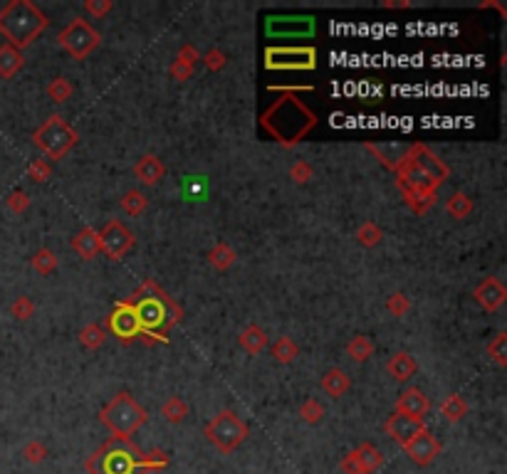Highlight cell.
Listing matches in <instances>:
<instances>
[{
  "instance_id": "obj_1",
  "label": "cell",
  "mask_w": 507,
  "mask_h": 474,
  "mask_svg": "<svg viewBox=\"0 0 507 474\" xmlns=\"http://www.w3.org/2000/svg\"><path fill=\"white\" fill-rule=\"evenodd\" d=\"M317 114L307 107L297 95H282L262 112L260 126L277 139L282 146L299 144L314 126H317Z\"/></svg>"
},
{
  "instance_id": "obj_2",
  "label": "cell",
  "mask_w": 507,
  "mask_h": 474,
  "mask_svg": "<svg viewBox=\"0 0 507 474\" xmlns=\"http://www.w3.org/2000/svg\"><path fill=\"white\" fill-rule=\"evenodd\" d=\"M48 28V15L33 0H13L0 8V35L8 45L23 50Z\"/></svg>"
},
{
  "instance_id": "obj_3",
  "label": "cell",
  "mask_w": 507,
  "mask_h": 474,
  "mask_svg": "<svg viewBox=\"0 0 507 474\" xmlns=\"http://www.w3.org/2000/svg\"><path fill=\"white\" fill-rule=\"evenodd\" d=\"M142 455L144 452L132 440L112 437L87 457L85 470L90 474H144Z\"/></svg>"
},
{
  "instance_id": "obj_4",
  "label": "cell",
  "mask_w": 507,
  "mask_h": 474,
  "mask_svg": "<svg viewBox=\"0 0 507 474\" xmlns=\"http://www.w3.org/2000/svg\"><path fill=\"white\" fill-rule=\"evenodd\" d=\"M100 420L105 423V427L114 437L129 440L139 427L146 423V410H144L129 393H119V395H114L105 408H102Z\"/></svg>"
},
{
  "instance_id": "obj_5",
  "label": "cell",
  "mask_w": 507,
  "mask_h": 474,
  "mask_svg": "<svg viewBox=\"0 0 507 474\" xmlns=\"http://www.w3.org/2000/svg\"><path fill=\"white\" fill-rule=\"evenodd\" d=\"M77 141H80V134H77L60 114H53V117L33 134V144L53 161L65 158V156L75 149Z\"/></svg>"
},
{
  "instance_id": "obj_6",
  "label": "cell",
  "mask_w": 507,
  "mask_h": 474,
  "mask_svg": "<svg viewBox=\"0 0 507 474\" xmlns=\"http://www.w3.org/2000/svg\"><path fill=\"white\" fill-rule=\"evenodd\" d=\"M129 301H134V306H137V316H139V324H142V331L154 333V336H159L161 341H166L161 333L176 324V321L171 319V309L178 311V306L174 304V299L166 294H161V296H139V299H129Z\"/></svg>"
},
{
  "instance_id": "obj_7",
  "label": "cell",
  "mask_w": 507,
  "mask_h": 474,
  "mask_svg": "<svg viewBox=\"0 0 507 474\" xmlns=\"http://www.w3.org/2000/svg\"><path fill=\"white\" fill-rule=\"evenodd\" d=\"M206 437H208V442L218 452L230 455V452H235L238 447L245 442L247 425L242 423L233 410H223V413H218L208 425H206Z\"/></svg>"
},
{
  "instance_id": "obj_8",
  "label": "cell",
  "mask_w": 507,
  "mask_h": 474,
  "mask_svg": "<svg viewBox=\"0 0 507 474\" xmlns=\"http://www.w3.org/2000/svg\"><path fill=\"white\" fill-rule=\"evenodd\" d=\"M57 43H60V48L65 52H70L75 60H85L87 55H92L102 45V35L85 18H75L57 35Z\"/></svg>"
},
{
  "instance_id": "obj_9",
  "label": "cell",
  "mask_w": 507,
  "mask_h": 474,
  "mask_svg": "<svg viewBox=\"0 0 507 474\" xmlns=\"http://www.w3.org/2000/svg\"><path fill=\"white\" fill-rule=\"evenodd\" d=\"M265 67L275 72H307L317 67L314 48H267Z\"/></svg>"
},
{
  "instance_id": "obj_10",
  "label": "cell",
  "mask_w": 507,
  "mask_h": 474,
  "mask_svg": "<svg viewBox=\"0 0 507 474\" xmlns=\"http://www.w3.org/2000/svg\"><path fill=\"white\" fill-rule=\"evenodd\" d=\"M384 465V455L374 442H361L339 462L341 474H374Z\"/></svg>"
},
{
  "instance_id": "obj_11",
  "label": "cell",
  "mask_w": 507,
  "mask_h": 474,
  "mask_svg": "<svg viewBox=\"0 0 507 474\" xmlns=\"http://www.w3.org/2000/svg\"><path fill=\"white\" fill-rule=\"evenodd\" d=\"M265 33L270 38H312L314 18L309 15H272L265 20Z\"/></svg>"
},
{
  "instance_id": "obj_12",
  "label": "cell",
  "mask_w": 507,
  "mask_h": 474,
  "mask_svg": "<svg viewBox=\"0 0 507 474\" xmlns=\"http://www.w3.org/2000/svg\"><path fill=\"white\" fill-rule=\"evenodd\" d=\"M100 232V247H102V252L107 254V257H112V259H122L124 254L129 252V249L134 247V235H132V230H129L124 222H119V220H110L107 222L102 230H97Z\"/></svg>"
},
{
  "instance_id": "obj_13",
  "label": "cell",
  "mask_w": 507,
  "mask_h": 474,
  "mask_svg": "<svg viewBox=\"0 0 507 474\" xmlns=\"http://www.w3.org/2000/svg\"><path fill=\"white\" fill-rule=\"evenodd\" d=\"M107 326H110L114 336H119L122 341H132V338H137L139 333H142V324H139L134 301H129V299L117 301L114 311L107 316Z\"/></svg>"
},
{
  "instance_id": "obj_14",
  "label": "cell",
  "mask_w": 507,
  "mask_h": 474,
  "mask_svg": "<svg viewBox=\"0 0 507 474\" xmlns=\"http://www.w3.org/2000/svg\"><path fill=\"white\" fill-rule=\"evenodd\" d=\"M406 158L411 161L413 166H418L421 171H426V173L431 176L433 181H438L441 185H443V181L451 176V168H448V166L423 144H413L411 149L406 151Z\"/></svg>"
},
{
  "instance_id": "obj_15",
  "label": "cell",
  "mask_w": 507,
  "mask_h": 474,
  "mask_svg": "<svg viewBox=\"0 0 507 474\" xmlns=\"http://www.w3.org/2000/svg\"><path fill=\"white\" fill-rule=\"evenodd\" d=\"M403 450H406V455L411 457L418 467H428L431 462H436L438 455H441V442H438V437L431 435L426 427V430L418 432L411 442H406Z\"/></svg>"
},
{
  "instance_id": "obj_16",
  "label": "cell",
  "mask_w": 507,
  "mask_h": 474,
  "mask_svg": "<svg viewBox=\"0 0 507 474\" xmlns=\"http://www.w3.org/2000/svg\"><path fill=\"white\" fill-rule=\"evenodd\" d=\"M396 413L423 420L431 413V398H428L421 388H406L401 390V395L396 398Z\"/></svg>"
},
{
  "instance_id": "obj_17",
  "label": "cell",
  "mask_w": 507,
  "mask_h": 474,
  "mask_svg": "<svg viewBox=\"0 0 507 474\" xmlns=\"http://www.w3.org/2000/svg\"><path fill=\"white\" fill-rule=\"evenodd\" d=\"M473 299L480 304V309L498 311L500 306L505 304V299H507V289H505V284L500 282V279L488 277V279H483V282H480L473 289Z\"/></svg>"
},
{
  "instance_id": "obj_18",
  "label": "cell",
  "mask_w": 507,
  "mask_h": 474,
  "mask_svg": "<svg viewBox=\"0 0 507 474\" xmlns=\"http://www.w3.org/2000/svg\"><path fill=\"white\" fill-rule=\"evenodd\" d=\"M386 432H389L391 437L398 442V445H406V442H411L413 437L418 435L421 430H426V425H423V420H416V418H408V415H391L389 420H386Z\"/></svg>"
},
{
  "instance_id": "obj_19",
  "label": "cell",
  "mask_w": 507,
  "mask_h": 474,
  "mask_svg": "<svg viewBox=\"0 0 507 474\" xmlns=\"http://www.w3.org/2000/svg\"><path fill=\"white\" fill-rule=\"evenodd\" d=\"M134 176H137V181L142 185H159L164 176H166V166L161 163L159 156H151V153L142 156L139 163L134 166Z\"/></svg>"
},
{
  "instance_id": "obj_20",
  "label": "cell",
  "mask_w": 507,
  "mask_h": 474,
  "mask_svg": "<svg viewBox=\"0 0 507 474\" xmlns=\"http://www.w3.org/2000/svg\"><path fill=\"white\" fill-rule=\"evenodd\" d=\"M72 249L80 254L82 259H95L102 252L100 247V232L95 227H82L75 237H72Z\"/></svg>"
},
{
  "instance_id": "obj_21",
  "label": "cell",
  "mask_w": 507,
  "mask_h": 474,
  "mask_svg": "<svg viewBox=\"0 0 507 474\" xmlns=\"http://www.w3.org/2000/svg\"><path fill=\"white\" fill-rule=\"evenodd\" d=\"M386 371H389V376H394V380L403 383V380H408V378L416 376L418 363H416V358H413L411 353L398 351V353H394V356H391V361L386 363Z\"/></svg>"
},
{
  "instance_id": "obj_22",
  "label": "cell",
  "mask_w": 507,
  "mask_h": 474,
  "mask_svg": "<svg viewBox=\"0 0 507 474\" xmlns=\"http://www.w3.org/2000/svg\"><path fill=\"white\" fill-rule=\"evenodd\" d=\"M25 65V57H23V50L13 48V45H0V77L3 80H13Z\"/></svg>"
},
{
  "instance_id": "obj_23",
  "label": "cell",
  "mask_w": 507,
  "mask_h": 474,
  "mask_svg": "<svg viewBox=\"0 0 507 474\" xmlns=\"http://www.w3.org/2000/svg\"><path fill=\"white\" fill-rule=\"evenodd\" d=\"M238 343H240V348L245 353H250V356H257V353H260L262 348L267 346V333H265L262 326L250 324V326H245V329L240 331V336H238Z\"/></svg>"
},
{
  "instance_id": "obj_24",
  "label": "cell",
  "mask_w": 507,
  "mask_h": 474,
  "mask_svg": "<svg viewBox=\"0 0 507 474\" xmlns=\"http://www.w3.org/2000/svg\"><path fill=\"white\" fill-rule=\"evenodd\" d=\"M319 385H322V390L329 395V398H341V395L351 388V380L341 368H329V371L322 376V383Z\"/></svg>"
},
{
  "instance_id": "obj_25",
  "label": "cell",
  "mask_w": 507,
  "mask_h": 474,
  "mask_svg": "<svg viewBox=\"0 0 507 474\" xmlns=\"http://www.w3.org/2000/svg\"><path fill=\"white\" fill-rule=\"evenodd\" d=\"M438 413H441V418L446 420V423L455 425L468 415V403H465L460 395H446V398L441 400V405H438Z\"/></svg>"
},
{
  "instance_id": "obj_26",
  "label": "cell",
  "mask_w": 507,
  "mask_h": 474,
  "mask_svg": "<svg viewBox=\"0 0 507 474\" xmlns=\"http://www.w3.org/2000/svg\"><path fill=\"white\" fill-rule=\"evenodd\" d=\"M374 351H376V346L369 336H354L349 343H346V353H349L351 361H356V363H364L366 358L374 356Z\"/></svg>"
},
{
  "instance_id": "obj_27",
  "label": "cell",
  "mask_w": 507,
  "mask_h": 474,
  "mask_svg": "<svg viewBox=\"0 0 507 474\" xmlns=\"http://www.w3.org/2000/svg\"><path fill=\"white\" fill-rule=\"evenodd\" d=\"M235 249L230 247V244H225V242H218L213 249L208 252V264L210 267H215L218 272H225L228 267H230L233 262H235Z\"/></svg>"
},
{
  "instance_id": "obj_28",
  "label": "cell",
  "mask_w": 507,
  "mask_h": 474,
  "mask_svg": "<svg viewBox=\"0 0 507 474\" xmlns=\"http://www.w3.org/2000/svg\"><path fill=\"white\" fill-rule=\"evenodd\" d=\"M297 356H299V346L294 338L280 336L275 343H272V358H275L277 363H292Z\"/></svg>"
},
{
  "instance_id": "obj_29",
  "label": "cell",
  "mask_w": 507,
  "mask_h": 474,
  "mask_svg": "<svg viewBox=\"0 0 507 474\" xmlns=\"http://www.w3.org/2000/svg\"><path fill=\"white\" fill-rule=\"evenodd\" d=\"M161 415H164V420H166V423L178 425V423H183L186 415H188V405H186L183 400L178 398V395H171L166 403L161 405Z\"/></svg>"
},
{
  "instance_id": "obj_30",
  "label": "cell",
  "mask_w": 507,
  "mask_h": 474,
  "mask_svg": "<svg viewBox=\"0 0 507 474\" xmlns=\"http://www.w3.org/2000/svg\"><path fill=\"white\" fill-rule=\"evenodd\" d=\"M446 210H448V215L455 217V220H465V217L473 212V200H470L465 193H453L451 198H448V203H446Z\"/></svg>"
},
{
  "instance_id": "obj_31",
  "label": "cell",
  "mask_w": 507,
  "mask_h": 474,
  "mask_svg": "<svg viewBox=\"0 0 507 474\" xmlns=\"http://www.w3.org/2000/svg\"><path fill=\"white\" fill-rule=\"evenodd\" d=\"M381 239H384V230H381L374 220L361 222L359 230H356V242H359L361 247H376Z\"/></svg>"
},
{
  "instance_id": "obj_32",
  "label": "cell",
  "mask_w": 507,
  "mask_h": 474,
  "mask_svg": "<svg viewBox=\"0 0 507 474\" xmlns=\"http://www.w3.org/2000/svg\"><path fill=\"white\" fill-rule=\"evenodd\" d=\"M122 210L127 212V215H132V217H137V215H142L144 210H146V205H149V198L144 195L142 190H129V193H124V198H122Z\"/></svg>"
},
{
  "instance_id": "obj_33",
  "label": "cell",
  "mask_w": 507,
  "mask_h": 474,
  "mask_svg": "<svg viewBox=\"0 0 507 474\" xmlns=\"http://www.w3.org/2000/svg\"><path fill=\"white\" fill-rule=\"evenodd\" d=\"M30 264H33L35 272L40 274H53L57 269V254L50 247H40L38 252L30 257Z\"/></svg>"
},
{
  "instance_id": "obj_34",
  "label": "cell",
  "mask_w": 507,
  "mask_h": 474,
  "mask_svg": "<svg viewBox=\"0 0 507 474\" xmlns=\"http://www.w3.org/2000/svg\"><path fill=\"white\" fill-rule=\"evenodd\" d=\"M80 341L85 348H90V351H97V348L105 346L107 341V331L102 329L100 324H87L85 329L80 331Z\"/></svg>"
},
{
  "instance_id": "obj_35",
  "label": "cell",
  "mask_w": 507,
  "mask_h": 474,
  "mask_svg": "<svg viewBox=\"0 0 507 474\" xmlns=\"http://www.w3.org/2000/svg\"><path fill=\"white\" fill-rule=\"evenodd\" d=\"M169 467V455L164 450H151L146 455H142V472H161Z\"/></svg>"
},
{
  "instance_id": "obj_36",
  "label": "cell",
  "mask_w": 507,
  "mask_h": 474,
  "mask_svg": "<svg viewBox=\"0 0 507 474\" xmlns=\"http://www.w3.org/2000/svg\"><path fill=\"white\" fill-rule=\"evenodd\" d=\"M488 356L493 358L500 368L507 366V333L505 331H500L498 336L488 343Z\"/></svg>"
},
{
  "instance_id": "obj_37",
  "label": "cell",
  "mask_w": 507,
  "mask_h": 474,
  "mask_svg": "<svg viewBox=\"0 0 507 474\" xmlns=\"http://www.w3.org/2000/svg\"><path fill=\"white\" fill-rule=\"evenodd\" d=\"M299 415H302L304 423L317 425V423H322V418L327 413H324V405L319 403L317 398H309V400H304V403H302V408H299Z\"/></svg>"
},
{
  "instance_id": "obj_38",
  "label": "cell",
  "mask_w": 507,
  "mask_h": 474,
  "mask_svg": "<svg viewBox=\"0 0 507 474\" xmlns=\"http://www.w3.org/2000/svg\"><path fill=\"white\" fill-rule=\"evenodd\" d=\"M72 92H75V87L70 85V82L65 80V77H57V80H53L48 85V95L53 102L57 104H62V102H67V99L72 97Z\"/></svg>"
},
{
  "instance_id": "obj_39",
  "label": "cell",
  "mask_w": 507,
  "mask_h": 474,
  "mask_svg": "<svg viewBox=\"0 0 507 474\" xmlns=\"http://www.w3.org/2000/svg\"><path fill=\"white\" fill-rule=\"evenodd\" d=\"M403 200H406V205L411 208L413 212H418V215H423V212L428 210V208L436 205V195H416V193H401Z\"/></svg>"
},
{
  "instance_id": "obj_40",
  "label": "cell",
  "mask_w": 507,
  "mask_h": 474,
  "mask_svg": "<svg viewBox=\"0 0 507 474\" xmlns=\"http://www.w3.org/2000/svg\"><path fill=\"white\" fill-rule=\"evenodd\" d=\"M48 455H50L48 447H45L40 440H33L23 447V457H25V462H30V465H40V462L48 460Z\"/></svg>"
},
{
  "instance_id": "obj_41",
  "label": "cell",
  "mask_w": 507,
  "mask_h": 474,
  "mask_svg": "<svg viewBox=\"0 0 507 474\" xmlns=\"http://www.w3.org/2000/svg\"><path fill=\"white\" fill-rule=\"evenodd\" d=\"M10 314L15 316L18 321H28L30 316L35 314V304L30 296H18V299L10 304Z\"/></svg>"
},
{
  "instance_id": "obj_42",
  "label": "cell",
  "mask_w": 507,
  "mask_h": 474,
  "mask_svg": "<svg viewBox=\"0 0 507 474\" xmlns=\"http://www.w3.org/2000/svg\"><path fill=\"white\" fill-rule=\"evenodd\" d=\"M386 309H389V314H394V316H403L408 309H411V301H408L406 294L396 291V294H391L389 299H386Z\"/></svg>"
},
{
  "instance_id": "obj_43",
  "label": "cell",
  "mask_w": 507,
  "mask_h": 474,
  "mask_svg": "<svg viewBox=\"0 0 507 474\" xmlns=\"http://www.w3.org/2000/svg\"><path fill=\"white\" fill-rule=\"evenodd\" d=\"M312 176H314L312 166L304 163V161H297L294 166H289V178H292L294 183H307Z\"/></svg>"
},
{
  "instance_id": "obj_44",
  "label": "cell",
  "mask_w": 507,
  "mask_h": 474,
  "mask_svg": "<svg viewBox=\"0 0 507 474\" xmlns=\"http://www.w3.org/2000/svg\"><path fill=\"white\" fill-rule=\"evenodd\" d=\"M8 208H10V210H13V212H18V215H20V212H25V210H28V208H30V198H28V193H23V190H13V193H10V195H8Z\"/></svg>"
},
{
  "instance_id": "obj_45",
  "label": "cell",
  "mask_w": 507,
  "mask_h": 474,
  "mask_svg": "<svg viewBox=\"0 0 507 474\" xmlns=\"http://www.w3.org/2000/svg\"><path fill=\"white\" fill-rule=\"evenodd\" d=\"M85 10L92 18H105L112 10V0H85Z\"/></svg>"
},
{
  "instance_id": "obj_46",
  "label": "cell",
  "mask_w": 507,
  "mask_h": 474,
  "mask_svg": "<svg viewBox=\"0 0 507 474\" xmlns=\"http://www.w3.org/2000/svg\"><path fill=\"white\" fill-rule=\"evenodd\" d=\"M201 60L206 62V67H208V70L218 72V70H223V67H225V52L223 50H210V52H206Z\"/></svg>"
},
{
  "instance_id": "obj_47",
  "label": "cell",
  "mask_w": 507,
  "mask_h": 474,
  "mask_svg": "<svg viewBox=\"0 0 507 474\" xmlns=\"http://www.w3.org/2000/svg\"><path fill=\"white\" fill-rule=\"evenodd\" d=\"M28 173H30V178H33L35 183H45V181L50 178V166L45 163V161H33L30 168H28Z\"/></svg>"
},
{
  "instance_id": "obj_48",
  "label": "cell",
  "mask_w": 507,
  "mask_h": 474,
  "mask_svg": "<svg viewBox=\"0 0 507 474\" xmlns=\"http://www.w3.org/2000/svg\"><path fill=\"white\" fill-rule=\"evenodd\" d=\"M191 75H193V67L186 65V62L176 60L174 65H171V77H174V80L186 82V80H191Z\"/></svg>"
},
{
  "instance_id": "obj_49",
  "label": "cell",
  "mask_w": 507,
  "mask_h": 474,
  "mask_svg": "<svg viewBox=\"0 0 507 474\" xmlns=\"http://www.w3.org/2000/svg\"><path fill=\"white\" fill-rule=\"evenodd\" d=\"M176 60H181V62H186V65L193 67L196 62L201 60V55H198V50H196L193 45H183V48L178 50V57H176Z\"/></svg>"
},
{
  "instance_id": "obj_50",
  "label": "cell",
  "mask_w": 507,
  "mask_h": 474,
  "mask_svg": "<svg viewBox=\"0 0 507 474\" xmlns=\"http://www.w3.org/2000/svg\"><path fill=\"white\" fill-rule=\"evenodd\" d=\"M408 0H386L384 3V8H408Z\"/></svg>"
}]
</instances>
